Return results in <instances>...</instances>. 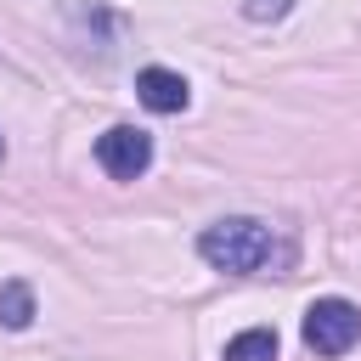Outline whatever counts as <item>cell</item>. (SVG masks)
<instances>
[{
	"label": "cell",
	"instance_id": "obj_1",
	"mask_svg": "<svg viewBox=\"0 0 361 361\" xmlns=\"http://www.w3.org/2000/svg\"><path fill=\"white\" fill-rule=\"evenodd\" d=\"M197 254L226 271V276H248L271 259V231L265 220H248V214H231V220H214L203 237H197Z\"/></svg>",
	"mask_w": 361,
	"mask_h": 361
},
{
	"label": "cell",
	"instance_id": "obj_2",
	"mask_svg": "<svg viewBox=\"0 0 361 361\" xmlns=\"http://www.w3.org/2000/svg\"><path fill=\"white\" fill-rule=\"evenodd\" d=\"M361 338V310L350 299H316L305 310V344L316 355H344Z\"/></svg>",
	"mask_w": 361,
	"mask_h": 361
},
{
	"label": "cell",
	"instance_id": "obj_3",
	"mask_svg": "<svg viewBox=\"0 0 361 361\" xmlns=\"http://www.w3.org/2000/svg\"><path fill=\"white\" fill-rule=\"evenodd\" d=\"M96 164H102L113 180H135V175H147V164H152V135L135 130V124H113V130L96 141Z\"/></svg>",
	"mask_w": 361,
	"mask_h": 361
},
{
	"label": "cell",
	"instance_id": "obj_4",
	"mask_svg": "<svg viewBox=\"0 0 361 361\" xmlns=\"http://www.w3.org/2000/svg\"><path fill=\"white\" fill-rule=\"evenodd\" d=\"M135 96H141V107H152V113H180V107L192 102L186 79H180L175 68H141V73H135Z\"/></svg>",
	"mask_w": 361,
	"mask_h": 361
},
{
	"label": "cell",
	"instance_id": "obj_5",
	"mask_svg": "<svg viewBox=\"0 0 361 361\" xmlns=\"http://www.w3.org/2000/svg\"><path fill=\"white\" fill-rule=\"evenodd\" d=\"M28 322H34V288H28V282H6V288H0V327L23 333Z\"/></svg>",
	"mask_w": 361,
	"mask_h": 361
},
{
	"label": "cell",
	"instance_id": "obj_6",
	"mask_svg": "<svg viewBox=\"0 0 361 361\" xmlns=\"http://www.w3.org/2000/svg\"><path fill=\"white\" fill-rule=\"evenodd\" d=\"M226 361H276V333L271 327H248L226 344Z\"/></svg>",
	"mask_w": 361,
	"mask_h": 361
},
{
	"label": "cell",
	"instance_id": "obj_7",
	"mask_svg": "<svg viewBox=\"0 0 361 361\" xmlns=\"http://www.w3.org/2000/svg\"><path fill=\"white\" fill-rule=\"evenodd\" d=\"M243 11H248L254 23H282V17L293 11V0H243Z\"/></svg>",
	"mask_w": 361,
	"mask_h": 361
},
{
	"label": "cell",
	"instance_id": "obj_8",
	"mask_svg": "<svg viewBox=\"0 0 361 361\" xmlns=\"http://www.w3.org/2000/svg\"><path fill=\"white\" fill-rule=\"evenodd\" d=\"M0 152H6V135H0Z\"/></svg>",
	"mask_w": 361,
	"mask_h": 361
}]
</instances>
